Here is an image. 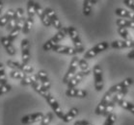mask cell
Segmentation results:
<instances>
[{
	"instance_id": "cell-45",
	"label": "cell",
	"mask_w": 134,
	"mask_h": 125,
	"mask_svg": "<svg viewBox=\"0 0 134 125\" xmlns=\"http://www.w3.org/2000/svg\"><path fill=\"white\" fill-rule=\"evenodd\" d=\"M41 83H42L43 88H46V90H48L49 91V88H50V87H51V82H50V80H47V81L41 82Z\"/></svg>"
},
{
	"instance_id": "cell-39",
	"label": "cell",
	"mask_w": 134,
	"mask_h": 125,
	"mask_svg": "<svg viewBox=\"0 0 134 125\" xmlns=\"http://www.w3.org/2000/svg\"><path fill=\"white\" fill-rule=\"evenodd\" d=\"M20 70L24 73H32L34 71V67L29 66V64H22Z\"/></svg>"
},
{
	"instance_id": "cell-20",
	"label": "cell",
	"mask_w": 134,
	"mask_h": 125,
	"mask_svg": "<svg viewBox=\"0 0 134 125\" xmlns=\"http://www.w3.org/2000/svg\"><path fill=\"white\" fill-rule=\"evenodd\" d=\"M97 0H84L83 1V14L84 15H90L92 12V8L97 3Z\"/></svg>"
},
{
	"instance_id": "cell-14",
	"label": "cell",
	"mask_w": 134,
	"mask_h": 125,
	"mask_svg": "<svg viewBox=\"0 0 134 125\" xmlns=\"http://www.w3.org/2000/svg\"><path fill=\"white\" fill-rule=\"evenodd\" d=\"M56 53H60V54H66V55H75L78 53V51L76 50L74 47H70V46L67 45H61V44H57L54 46V48L52 49Z\"/></svg>"
},
{
	"instance_id": "cell-47",
	"label": "cell",
	"mask_w": 134,
	"mask_h": 125,
	"mask_svg": "<svg viewBox=\"0 0 134 125\" xmlns=\"http://www.w3.org/2000/svg\"><path fill=\"white\" fill-rule=\"evenodd\" d=\"M2 9H3V2L0 1V19L2 17V15H1V14H2Z\"/></svg>"
},
{
	"instance_id": "cell-1",
	"label": "cell",
	"mask_w": 134,
	"mask_h": 125,
	"mask_svg": "<svg viewBox=\"0 0 134 125\" xmlns=\"http://www.w3.org/2000/svg\"><path fill=\"white\" fill-rule=\"evenodd\" d=\"M68 35L70 36V40H72L73 44H74V48L78 51V53H82L84 51V46H83V43L81 41V39H80L77 30L73 26H69L68 27Z\"/></svg>"
},
{
	"instance_id": "cell-33",
	"label": "cell",
	"mask_w": 134,
	"mask_h": 125,
	"mask_svg": "<svg viewBox=\"0 0 134 125\" xmlns=\"http://www.w3.org/2000/svg\"><path fill=\"white\" fill-rule=\"evenodd\" d=\"M20 32H22V31L20 30V29H18V28L16 27V26H15V29H14V30H13L12 32H10L9 36H8L9 40L13 43V41H14V40H15V39H16V38H18V36L19 35V33H20Z\"/></svg>"
},
{
	"instance_id": "cell-25",
	"label": "cell",
	"mask_w": 134,
	"mask_h": 125,
	"mask_svg": "<svg viewBox=\"0 0 134 125\" xmlns=\"http://www.w3.org/2000/svg\"><path fill=\"white\" fill-rule=\"evenodd\" d=\"M27 14L28 17L34 19V16L37 15L36 9H35V1H28L27 2Z\"/></svg>"
},
{
	"instance_id": "cell-10",
	"label": "cell",
	"mask_w": 134,
	"mask_h": 125,
	"mask_svg": "<svg viewBox=\"0 0 134 125\" xmlns=\"http://www.w3.org/2000/svg\"><path fill=\"white\" fill-rule=\"evenodd\" d=\"M21 60L22 64H27L29 60H30V51H29V47H30V43L27 39H23L21 40Z\"/></svg>"
},
{
	"instance_id": "cell-21",
	"label": "cell",
	"mask_w": 134,
	"mask_h": 125,
	"mask_svg": "<svg viewBox=\"0 0 134 125\" xmlns=\"http://www.w3.org/2000/svg\"><path fill=\"white\" fill-rule=\"evenodd\" d=\"M116 24L118 27H124V28H133L134 29V20L131 19H118L116 21Z\"/></svg>"
},
{
	"instance_id": "cell-27",
	"label": "cell",
	"mask_w": 134,
	"mask_h": 125,
	"mask_svg": "<svg viewBox=\"0 0 134 125\" xmlns=\"http://www.w3.org/2000/svg\"><path fill=\"white\" fill-rule=\"evenodd\" d=\"M10 76L14 78V79H20L22 80L26 76V74L24 72H22L21 70H12L10 72Z\"/></svg>"
},
{
	"instance_id": "cell-34",
	"label": "cell",
	"mask_w": 134,
	"mask_h": 125,
	"mask_svg": "<svg viewBox=\"0 0 134 125\" xmlns=\"http://www.w3.org/2000/svg\"><path fill=\"white\" fill-rule=\"evenodd\" d=\"M38 79L40 80L41 82H44V81H47L48 79V75H47V72L46 70H39L38 73L36 74Z\"/></svg>"
},
{
	"instance_id": "cell-6",
	"label": "cell",
	"mask_w": 134,
	"mask_h": 125,
	"mask_svg": "<svg viewBox=\"0 0 134 125\" xmlns=\"http://www.w3.org/2000/svg\"><path fill=\"white\" fill-rule=\"evenodd\" d=\"M111 96H112V94H111L109 92H105V94L102 96L101 100L99 101L98 105L97 106V108H96V111H94L96 115H98V116H103L104 111L106 109L107 105H108L109 102L111 101Z\"/></svg>"
},
{
	"instance_id": "cell-40",
	"label": "cell",
	"mask_w": 134,
	"mask_h": 125,
	"mask_svg": "<svg viewBox=\"0 0 134 125\" xmlns=\"http://www.w3.org/2000/svg\"><path fill=\"white\" fill-rule=\"evenodd\" d=\"M11 88H12V87H11L9 84L4 85V86H0V92H1V94H5V93H7L8 92L11 91Z\"/></svg>"
},
{
	"instance_id": "cell-17",
	"label": "cell",
	"mask_w": 134,
	"mask_h": 125,
	"mask_svg": "<svg viewBox=\"0 0 134 125\" xmlns=\"http://www.w3.org/2000/svg\"><path fill=\"white\" fill-rule=\"evenodd\" d=\"M1 43L4 46V48L6 49V52L10 56H14L15 54V49L13 46L12 41L9 40L8 37H2L1 38Z\"/></svg>"
},
{
	"instance_id": "cell-11",
	"label": "cell",
	"mask_w": 134,
	"mask_h": 125,
	"mask_svg": "<svg viewBox=\"0 0 134 125\" xmlns=\"http://www.w3.org/2000/svg\"><path fill=\"white\" fill-rule=\"evenodd\" d=\"M110 47L114 49H124V48H133L134 40H114L110 43Z\"/></svg>"
},
{
	"instance_id": "cell-46",
	"label": "cell",
	"mask_w": 134,
	"mask_h": 125,
	"mask_svg": "<svg viewBox=\"0 0 134 125\" xmlns=\"http://www.w3.org/2000/svg\"><path fill=\"white\" fill-rule=\"evenodd\" d=\"M81 124L82 125H93L90 121H88V120H86V119H82L81 120Z\"/></svg>"
},
{
	"instance_id": "cell-13",
	"label": "cell",
	"mask_w": 134,
	"mask_h": 125,
	"mask_svg": "<svg viewBox=\"0 0 134 125\" xmlns=\"http://www.w3.org/2000/svg\"><path fill=\"white\" fill-rule=\"evenodd\" d=\"M90 73H91V70H90V71H79V72H77V73L73 76L72 79L68 83V88H75L76 86L82 81L83 78L85 76H87V75H89Z\"/></svg>"
},
{
	"instance_id": "cell-23",
	"label": "cell",
	"mask_w": 134,
	"mask_h": 125,
	"mask_svg": "<svg viewBox=\"0 0 134 125\" xmlns=\"http://www.w3.org/2000/svg\"><path fill=\"white\" fill-rule=\"evenodd\" d=\"M67 35H68V28L63 27L61 30H59L57 33L55 34L54 37H52L51 39L54 40L56 43H60L62 40H64L65 37H66Z\"/></svg>"
},
{
	"instance_id": "cell-42",
	"label": "cell",
	"mask_w": 134,
	"mask_h": 125,
	"mask_svg": "<svg viewBox=\"0 0 134 125\" xmlns=\"http://www.w3.org/2000/svg\"><path fill=\"white\" fill-rule=\"evenodd\" d=\"M7 84H8V82H7L5 72H1L0 73V86H4V85H7Z\"/></svg>"
},
{
	"instance_id": "cell-44",
	"label": "cell",
	"mask_w": 134,
	"mask_h": 125,
	"mask_svg": "<svg viewBox=\"0 0 134 125\" xmlns=\"http://www.w3.org/2000/svg\"><path fill=\"white\" fill-rule=\"evenodd\" d=\"M122 2H124V4H125L128 8H130V9L134 12V1L133 0H124Z\"/></svg>"
},
{
	"instance_id": "cell-29",
	"label": "cell",
	"mask_w": 134,
	"mask_h": 125,
	"mask_svg": "<svg viewBox=\"0 0 134 125\" xmlns=\"http://www.w3.org/2000/svg\"><path fill=\"white\" fill-rule=\"evenodd\" d=\"M22 63H19V62H15L12 61V60H9L7 61V66L11 68H13V70H20L22 67Z\"/></svg>"
},
{
	"instance_id": "cell-38",
	"label": "cell",
	"mask_w": 134,
	"mask_h": 125,
	"mask_svg": "<svg viewBox=\"0 0 134 125\" xmlns=\"http://www.w3.org/2000/svg\"><path fill=\"white\" fill-rule=\"evenodd\" d=\"M15 26H16V20H15V19H10L9 22H8V24H7L6 29H7V31H9V32H12L15 28Z\"/></svg>"
},
{
	"instance_id": "cell-15",
	"label": "cell",
	"mask_w": 134,
	"mask_h": 125,
	"mask_svg": "<svg viewBox=\"0 0 134 125\" xmlns=\"http://www.w3.org/2000/svg\"><path fill=\"white\" fill-rule=\"evenodd\" d=\"M66 95L69 97H78V98H85L88 95V92L82 88H68L66 92Z\"/></svg>"
},
{
	"instance_id": "cell-48",
	"label": "cell",
	"mask_w": 134,
	"mask_h": 125,
	"mask_svg": "<svg viewBox=\"0 0 134 125\" xmlns=\"http://www.w3.org/2000/svg\"><path fill=\"white\" fill-rule=\"evenodd\" d=\"M74 125H82V124H81V120H78V121H76L75 123H74Z\"/></svg>"
},
{
	"instance_id": "cell-8",
	"label": "cell",
	"mask_w": 134,
	"mask_h": 125,
	"mask_svg": "<svg viewBox=\"0 0 134 125\" xmlns=\"http://www.w3.org/2000/svg\"><path fill=\"white\" fill-rule=\"evenodd\" d=\"M44 11H46V14L47 15L49 20H50V22H51L52 26H53L54 28H56L58 31L61 30L62 28H63V26H62L61 21H60V19H58V16H57V15H56V13H55L54 10L51 9V8H46Z\"/></svg>"
},
{
	"instance_id": "cell-16",
	"label": "cell",
	"mask_w": 134,
	"mask_h": 125,
	"mask_svg": "<svg viewBox=\"0 0 134 125\" xmlns=\"http://www.w3.org/2000/svg\"><path fill=\"white\" fill-rule=\"evenodd\" d=\"M32 87H33V88L37 92H38V93H40V94L42 95L43 97L46 98V99L48 97V96H50V95H51L48 90H46V88H43V85H42V83H41V81L39 79L34 83L33 85H32Z\"/></svg>"
},
{
	"instance_id": "cell-19",
	"label": "cell",
	"mask_w": 134,
	"mask_h": 125,
	"mask_svg": "<svg viewBox=\"0 0 134 125\" xmlns=\"http://www.w3.org/2000/svg\"><path fill=\"white\" fill-rule=\"evenodd\" d=\"M115 103H117L119 105L120 107H122V109H125V110H127L128 112H130L131 114H133L134 115V104L129 102V101L125 100V99H118V100H115L114 101Z\"/></svg>"
},
{
	"instance_id": "cell-12",
	"label": "cell",
	"mask_w": 134,
	"mask_h": 125,
	"mask_svg": "<svg viewBox=\"0 0 134 125\" xmlns=\"http://www.w3.org/2000/svg\"><path fill=\"white\" fill-rule=\"evenodd\" d=\"M44 116L42 112L40 113H35V114H31V115H27V116H24L23 117L21 118V123L23 124H33L35 122H38V121H41L43 117Z\"/></svg>"
},
{
	"instance_id": "cell-31",
	"label": "cell",
	"mask_w": 134,
	"mask_h": 125,
	"mask_svg": "<svg viewBox=\"0 0 134 125\" xmlns=\"http://www.w3.org/2000/svg\"><path fill=\"white\" fill-rule=\"evenodd\" d=\"M57 44H58V43H56L54 40H52V39H50V40H47V41H46V43L43 45V49L44 50V51L52 50V49L54 48V46H56Z\"/></svg>"
},
{
	"instance_id": "cell-4",
	"label": "cell",
	"mask_w": 134,
	"mask_h": 125,
	"mask_svg": "<svg viewBox=\"0 0 134 125\" xmlns=\"http://www.w3.org/2000/svg\"><path fill=\"white\" fill-rule=\"evenodd\" d=\"M110 46V44L107 41H102V43H99L98 44H96L94 46H93L92 48H90L89 50H87L85 54H84V58L86 59H92L96 57V56L101 53V52L105 51L108 47Z\"/></svg>"
},
{
	"instance_id": "cell-41",
	"label": "cell",
	"mask_w": 134,
	"mask_h": 125,
	"mask_svg": "<svg viewBox=\"0 0 134 125\" xmlns=\"http://www.w3.org/2000/svg\"><path fill=\"white\" fill-rule=\"evenodd\" d=\"M15 11H14V10L10 9V10H7L6 14H5V15H6L7 17H8V19H15Z\"/></svg>"
},
{
	"instance_id": "cell-2",
	"label": "cell",
	"mask_w": 134,
	"mask_h": 125,
	"mask_svg": "<svg viewBox=\"0 0 134 125\" xmlns=\"http://www.w3.org/2000/svg\"><path fill=\"white\" fill-rule=\"evenodd\" d=\"M78 67H79V58L76 57V56H73V58L71 59V62L70 64V67H69V69L67 70V72H66L64 78H63V83L64 84L68 85V83L72 79L73 76L77 73L76 71H77Z\"/></svg>"
},
{
	"instance_id": "cell-35",
	"label": "cell",
	"mask_w": 134,
	"mask_h": 125,
	"mask_svg": "<svg viewBox=\"0 0 134 125\" xmlns=\"http://www.w3.org/2000/svg\"><path fill=\"white\" fill-rule=\"evenodd\" d=\"M114 107H115V102L111 99V101L109 102V104L107 105L106 109L104 111V114H103V116H108L110 114L113 113V110H114Z\"/></svg>"
},
{
	"instance_id": "cell-18",
	"label": "cell",
	"mask_w": 134,
	"mask_h": 125,
	"mask_svg": "<svg viewBox=\"0 0 134 125\" xmlns=\"http://www.w3.org/2000/svg\"><path fill=\"white\" fill-rule=\"evenodd\" d=\"M115 14H116L118 16H120L121 19L125 17V19L134 20V12L133 11L125 10V9H122V8H118V9H116V11H115Z\"/></svg>"
},
{
	"instance_id": "cell-43",
	"label": "cell",
	"mask_w": 134,
	"mask_h": 125,
	"mask_svg": "<svg viewBox=\"0 0 134 125\" xmlns=\"http://www.w3.org/2000/svg\"><path fill=\"white\" fill-rule=\"evenodd\" d=\"M9 22V19L7 17L6 15H3L1 19H0V27H4V26H7Z\"/></svg>"
},
{
	"instance_id": "cell-9",
	"label": "cell",
	"mask_w": 134,
	"mask_h": 125,
	"mask_svg": "<svg viewBox=\"0 0 134 125\" xmlns=\"http://www.w3.org/2000/svg\"><path fill=\"white\" fill-rule=\"evenodd\" d=\"M35 9H36L37 15L41 19V20H42V22H43V24L46 27L51 26V22H50V20H49L47 15L46 14L44 9L41 6V4L39 3V2H36V1H35Z\"/></svg>"
},
{
	"instance_id": "cell-7",
	"label": "cell",
	"mask_w": 134,
	"mask_h": 125,
	"mask_svg": "<svg viewBox=\"0 0 134 125\" xmlns=\"http://www.w3.org/2000/svg\"><path fill=\"white\" fill-rule=\"evenodd\" d=\"M46 101H47V103L49 104V106L52 108L53 112L56 114V116H58L59 118L63 119V117L65 116L66 114H64V112H63V110H62V108L60 107V105H59L58 101L56 100V98H55L54 96L50 95V96H48V97L46 98Z\"/></svg>"
},
{
	"instance_id": "cell-50",
	"label": "cell",
	"mask_w": 134,
	"mask_h": 125,
	"mask_svg": "<svg viewBox=\"0 0 134 125\" xmlns=\"http://www.w3.org/2000/svg\"><path fill=\"white\" fill-rule=\"evenodd\" d=\"M133 60H134V59H133Z\"/></svg>"
},
{
	"instance_id": "cell-5",
	"label": "cell",
	"mask_w": 134,
	"mask_h": 125,
	"mask_svg": "<svg viewBox=\"0 0 134 125\" xmlns=\"http://www.w3.org/2000/svg\"><path fill=\"white\" fill-rule=\"evenodd\" d=\"M134 80L132 78H126V79L122 80V82L118 83L116 85H114L113 87L108 90V92L111 93V94H114V93H118L120 92H124V91H126L129 87H130L132 84H133Z\"/></svg>"
},
{
	"instance_id": "cell-49",
	"label": "cell",
	"mask_w": 134,
	"mask_h": 125,
	"mask_svg": "<svg viewBox=\"0 0 134 125\" xmlns=\"http://www.w3.org/2000/svg\"><path fill=\"white\" fill-rule=\"evenodd\" d=\"M0 95H1V92H0Z\"/></svg>"
},
{
	"instance_id": "cell-30",
	"label": "cell",
	"mask_w": 134,
	"mask_h": 125,
	"mask_svg": "<svg viewBox=\"0 0 134 125\" xmlns=\"http://www.w3.org/2000/svg\"><path fill=\"white\" fill-rule=\"evenodd\" d=\"M116 120H117L116 114L112 113V114H110L108 116H106V119H105L103 125H114V123L116 122Z\"/></svg>"
},
{
	"instance_id": "cell-24",
	"label": "cell",
	"mask_w": 134,
	"mask_h": 125,
	"mask_svg": "<svg viewBox=\"0 0 134 125\" xmlns=\"http://www.w3.org/2000/svg\"><path fill=\"white\" fill-rule=\"evenodd\" d=\"M37 80H38L37 75H26V76L20 81V84H21L22 86H27V85L32 86Z\"/></svg>"
},
{
	"instance_id": "cell-26",
	"label": "cell",
	"mask_w": 134,
	"mask_h": 125,
	"mask_svg": "<svg viewBox=\"0 0 134 125\" xmlns=\"http://www.w3.org/2000/svg\"><path fill=\"white\" fill-rule=\"evenodd\" d=\"M34 24V19H31V17H27L25 19V24L24 28L22 30V33L23 34H28L31 31V28Z\"/></svg>"
},
{
	"instance_id": "cell-32",
	"label": "cell",
	"mask_w": 134,
	"mask_h": 125,
	"mask_svg": "<svg viewBox=\"0 0 134 125\" xmlns=\"http://www.w3.org/2000/svg\"><path fill=\"white\" fill-rule=\"evenodd\" d=\"M52 119H53V115H52V113L49 112L46 115H44L43 119L41 120V125H48L51 122Z\"/></svg>"
},
{
	"instance_id": "cell-3",
	"label": "cell",
	"mask_w": 134,
	"mask_h": 125,
	"mask_svg": "<svg viewBox=\"0 0 134 125\" xmlns=\"http://www.w3.org/2000/svg\"><path fill=\"white\" fill-rule=\"evenodd\" d=\"M93 74H94V88L100 92L104 87V81H103V71L99 64H96L93 68Z\"/></svg>"
},
{
	"instance_id": "cell-37",
	"label": "cell",
	"mask_w": 134,
	"mask_h": 125,
	"mask_svg": "<svg viewBox=\"0 0 134 125\" xmlns=\"http://www.w3.org/2000/svg\"><path fill=\"white\" fill-rule=\"evenodd\" d=\"M79 67L81 71H90V67H89V64L87 63L85 59H81L79 60Z\"/></svg>"
},
{
	"instance_id": "cell-36",
	"label": "cell",
	"mask_w": 134,
	"mask_h": 125,
	"mask_svg": "<svg viewBox=\"0 0 134 125\" xmlns=\"http://www.w3.org/2000/svg\"><path fill=\"white\" fill-rule=\"evenodd\" d=\"M15 20H16V21L24 19V11H23V9H22V8H18V9L15 10Z\"/></svg>"
},
{
	"instance_id": "cell-22",
	"label": "cell",
	"mask_w": 134,
	"mask_h": 125,
	"mask_svg": "<svg viewBox=\"0 0 134 125\" xmlns=\"http://www.w3.org/2000/svg\"><path fill=\"white\" fill-rule=\"evenodd\" d=\"M78 113H79V111H78V109L77 108H75V107H73V108H71L69 112H68L66 115H65V116L63 117V121L64 122H70L71 121L74 117H75L77 115H78Z\"/></svg>"
},
{
	"instance_id": "cell-28",
	"label": "cell",
	"mask_w": 134,
	"mask_h": 125,
	"mask_svg": "<svg viewBox=\"0 0 134 125\" xmlns=\"http://www.w3.org/2000/svg\"><path fill=\"white\" fill-rule=\"evenodd\" d=\"M118 34L124 39V40H131L130 36H129V32H128L127 28L124 27H118Z\"/></svg>"
}]
</instances>
